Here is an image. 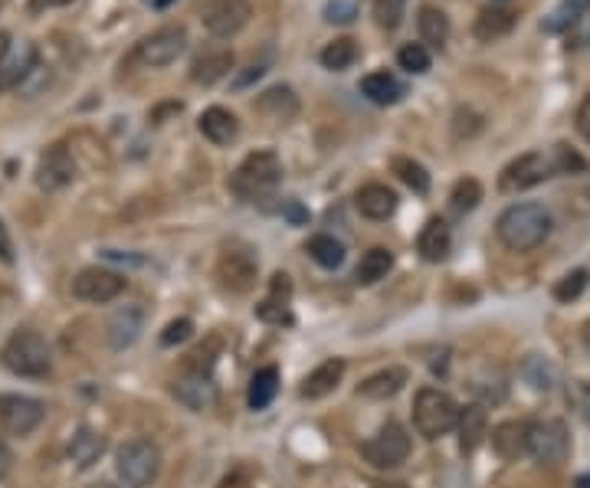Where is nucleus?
Instances as JSON below:
<instances>
[{"label": "nucleus", "mask_w": 590, "mask_h": 488, "mask_svg": "<svg viewBox=\"0 0 590 488\" xmlns=\"http://www.w3.org/2000/svg\"><path fill=\"white\" fill-rule=\"evenodd\" d=\"M528 426L525 420H505L492 430V449L495 456L512 462L518 456H528Z\"/></svg>", "instance_id": "obj_19"}, {"label": "nucleus", "mask_w": 590, "mask_h": 488, "mask_svg": "<svg viewBox=\"0 0 590 488\" xmlns=\"http://www.w3.org/2000/svg\"><path fill=\"white\" fill-rule=\"evenodd\" d=\"M420 256L427 259V263H443L446 256H450L453 249V233H450V223L433 217L427 220V226L420 230V240H417Z\"/></svg>", "instance_id": "obj_23"}, {"label": "nucleus", "mask_w": 590, "mask_h": 488, "mask_svg": "<svg viewBox=\"0 0 590 488\" xmlns=\"http://www.w3.org/2000/svg\"><path fill=\"white\" fill-rule=\"evenodd\" d=\"M407 0H374V20L381 30H397L404 23Z\"/></svg>", "instance_id": "obj_42"}, {"label": "nucleus", "mask_w": 590, "mask_h": 488, "mask_svg": "<svg viewBox=\"0 0 590 488\" xmlns=\"http://www.w3.org/2000/svg\"><path fill=\"white\" fill-rule=\"evenodd\" d=\"M571 452L568 426L561 420H538L528 426V456L541 466H561Z\"/></svg>", "instance_id": "obj_9"}, {"label": "nucleus", "mask_w": 590, "mask_h": 488, "mask_svg": "<svg viewBox=\"0 0 590 488\" xmlns=\"http://www.w3.org/2000/svg\"><path fill=\"white\" fill-rule=\"evenodd\" d=\"M354 204L368 220H387L397 210V194L387 184H364L354 197Z\"/></svg>", "instance_id": "obj_24"}, {"label": "nucleus", "mask_w": 590, "mask_h": 488, "mask_svg": "<svg viewBox=\"0 0 590 488\" xmlns=\"http://www.w3.org/2000/svg\"><path fill=\"white\" fill-rule=\"evenodd\" d=\"M253 17V4L250 0H204L200 4V23L210 37L230 40L236 37L246 23Z\"/></svg>", "instance_id": "obj_10"}, {"label": "nucleus", "mask_w": 590, "mask_h": 488, "mask_svg": "<svg viewBox=\"0 0 590 488\" xmlns=\"http://www.w3.org/2000/svg\"><path fill=\"white\" fill-rule=\"evenodd\" d=\"M102 452H105V439L92 430H79L73 439H69V459H73L79 469L96 466Z\"/></svg>", "instance_id": "obj_31"}, {"label": "nucleus", "mask_w": 590, "mask_h": 488, "mask_svg": "<svg viewBox=\"0 0 590 488\" xmlns=\"http://www.w3.org/2000/svg\"><path fill=\"white\" fill-rule=\"evenodd\" d=\"M174 4V0H151V7H155V10H164V7H171Z\"/></svg>", "instance_id": "obj_58"}, {"label": "nucleus", "mask_w": 590, "mask_h": 488, "mask_svg": "<svg viewBox=\"0 0 590 488\" xmlns=\"http://www.w3.org/2000/svg\"><path fill=\"white\" fill-rule=\"evenodd\" d=\"M263 73H266V69H263V66H250V73H243L240 79H236V82H233V86H236V89H246V86H250V82H253V79H259V76H263Z\"/></svg>", "instance_id": "obj_52"}, {"label": "nucleus", "mask_w": 590, "mask_h": 488, "mask_svg": "<svg viewBox=\"0 0 590 488\" xmlns=\"http://www.w3.org/2000/svg\"><path fill=\"white\" fill-rule=\"evenodd\" d=\"M0 364L17 377H46L53 367L50 344L30 328H17L0 348Z\"/></svg>", "instance_id": "obj_2"}, {"label": "nucleus", "mask_w": 590, "mask_h": 488, "mask_svg": "<svg viewBox=\"0 0 590 488\" xmlns=\"http://www.w3.org/2000/svg\"><path fill=\"white\" fill-rule=\"evenodd\" d=\"M171 394L184 403L187 410H194V413H204L210 410L217 403V384L210 380V374H194V371H187L181 374L171 384Z\"/></svg>", "instance_id": "obj_16"}, {"label": "nucleus", "mask_w": 590, "mask_h": 488, "mask_svg": "<svg viewBox=\"0 0 590 488\" xmlns=\"http://www.w3.org/2000/svg\"><path fill=\"white\" fill-rule=\"evenodd\" d=\"M194 335V321L191 318H174L168 328L161 331V344L164 348H174V344H184Z\"/></svg>", "instance_id": "obj_45"}, {"label": "nucleus", "mask_w": 590, "mask_h": 488, "mask_svg": "<svg viewBox=\"0 0 590 488\" xmlns=\"http://www.w3.org/2000/svg\"><path fill=\"white\" fill-rule=\"evenodd\" d=\"M554 174H558V168H554V154L528 151L522 158H515L512 164H505V171L499 174V190L502 194H522V190L545 184Z\"/></svg>", "instance_id": "obj_7"}, {"label": "nucleus", "mask_w": 590, "mask_h": 488, "mask_svg": "<svg viewBox=\"0 0 590 488\" xmlns=\"http://www.w3.org/2000/svg\"><path fill=\"white\" fill-rule=\"evenodd\" d=\"M407 384V371L404 367H387V371H377L368 380L358 384V397L364 400H391L397 397Z\"/></svg>", "instance_id": "obj_26"}, {"label": "nucleus", "mask_w": 590, "mask_h": 488, "mask_svg": "<svg viewBox=\"0 0 590 488\" xmlns=\"http://www.w3.org/2000/svg\"><path fill=\"white\" fill-rule=\"evenodd\" d=\"M217 354H220V338L214 335L207 344H200V348L191 357H187V371L210 374V371H214V364H217Z\"/></svg>", "instance_id": "obj_43"}, {"label": "nucleus", "mask_w": 590, "mask_h": 488, "mask_svg": "<svg viewBox=\"0 0 590 488\" xmlns=\"http://www.w3.org/2000/svg\"><path fill=\"white\" fill-rule=\"evenodd\" d=\"M584 289H587V269H574L564 279H558V285L551 289V295H554V302L571 305V302L581 299Z\"/></svg>", "instance_id": "obj_40"}, {"label": "nucleus", "mask_w": 590, "mask_h": 488, "mask_svg": "<svg viewBox=\"0 0 590 488\" xmlns=\"http://www.w3.org/2000/svg\"><path fill=\"white\" fill-rule=\"evenodd\" d=\"M574 488H590V472H587V475H577Z\"/></svg>", "instance_id": "obj_57"}, {"label": "nucleus", "mask_w": 590, "mask_h": 488, "mask_svg": "<svg viewBox=\"0 0 590 488\" xmlns=\"http://www.w3.org/2000/svg\"><path fill=\"white\" fill-rule=\"evenodd\" d=\"M233 66H236V59L230 50L200 53L191 63V82H197V86H214V82L227 79L233 73Z\"/></svg>", "instance_id": "obj_22"}, {"label": "nucleus", "mask_w": 590, "mask_h": 488, "mask_svg": "<svg viewBox=\"0 0 590 488\" xmlns=\"http://www.w3.org/2000/svg\"><path fill=\"white\" fill-rule=\"evenodd\" d=\"M122 292H125V276H118L112 269L89 266L73 279V295L79 302H89V305H109Z\"/></svg>", "instance_id": "obj_11"}, {"label": "nucleus", "mask_w": 590, "mask_h": 488, "mask_svg": "<svg viewBox=\"0 0 590 488\" xmlns=\"http://www.w3.org/2000/svg\"><path fill=\"white\" fill-rule=\"evenodd\" d=\"M43 413H46L43 403L33 397H20V394L0 397V426L10 436H30L43 423Z\"/></svg>", "instance_id": "obj_13"}, {"label": "nucleus", "mask_w": 590, "mask_h": 488, "mask_svg": "<svg viewBox=\"0 0 590 488\" xmlns=\"http://www.w3.org/2000/svg\"><path fill=\"white\" fill-rule=\"evenodd\" d=\"M318 59H322L325 69L341 73V69H348L354 59H358V46H354V40H348V37H338V40L328 43L322 53H318Z\"/></svg>", "instance_id": "obj_36"}, {"label": "nucleus", "mask_w": 590, "mask_h": 488, "mask_svg": "<svg viewBox=\"0 0 590 488\" xmlns=\"http://www.w3.org/2000/svg\"><path fill=\"white\" fill-rule=\"evenodd\" d=\"M197 128H200V135L217 148L233 145L236 135H240V122H236V115L230 109H220V105H210L207 112H200Z\"/></svg>", "instance_id": "obj_18"}, {"label": "nucleus", "mask_w": 590, "mask_h": 488, "mask_svg": "<svg viewBox=\"0 0 590 488\" xmlns=\"http://www.w3.org/2000/svg\"><path fill=\"white\" fill-rule=\"evenodd\" d=\"M522 380L531 390H551L554 384H558V371H554V364L548 361V357L528 354L522 361Z\"/></svg>", "instance_id": "obj_34"}, {"label": "nucleus", "mask_w": 590, "mask_h": 488, "mask_svg": "<svg viewBox=\"0 0 590 488\" xmlns=\"http://www.w3.org/2000/svg\"><path fill=\"white\" fill-rule=\"evenodd\" d=\"M7 50H10V37H7V33H4V30H0V59H4V56H7Z\"/></svg>", "instance_id": "obj_55"}, {"label": "nucleus", "mask_w": 590, "mask_h": 488, "mask_svg": "<svg viewBox=\"0 0 590 488\" xmlns=\"http://www.w3.org/2000/svg\"><path fill=\"white\" fill-rule=\"evenodd\" d=\"M279 181H282L279 154L276 151H253V154H246L240 168L233 171L230 187H233V194L253 200V197L269 194V190H273Z\"/></svg>", "instance_id": "obj_6"}, {"label": "nucleus", "mask_w": 590, "mask_h": 488, "mask_svg": "<svg viewBox=\"0 0 590 488\" xmlns=\"http://www.w3.org/2000/svg\"><path fill=\"white\" fill-rule=\"evenodd\" d=\"M76 181V158L66 145H50L37 161V187L53 194Z\"/></svg>", "instance_id": "obj_15"}, {"label": "nucleus", "mask_w": 590, "mask_h": 488, "mask_svg": "<svg viewBox=\"0 0 590 488\" xmlns=\"http://www.w3.org/2000/svg\"><path fill=\"white\" fill-rule=\"evenodd\" d=\"M581 341H584V348L590 351V321H587V325L581 328Z\"/></svg>", "instance_id": "obj_56"}, {"label": "nucleus", "mask_w": 590, "mask_h": 488, "mask_svg": "<svg viewBox=\"0 0 590 488\" xmlns=\"http://www.w3.org/2000/svg\"><path fill=\"white\" fill-rule=\"evenodd\" d=\"M69 4H76V0H27V10L30 14H46V10L69 7Z\"/></svg>", "instance_id": "obj_51"}, {"label": "nucleus", "mask_w": 590, "mask_h": 488, "mask_svg": "<svg viewBox=\"0 0 590 488\" xmlns=\"http://www.w3.org/2000/svg\"><path fill=\"white\" fill-rule=\"evenodd\" d=\"M279 390V371L276 367H263V371H256L250 380V390H246V403H250V410H266L269 403H273Z\"/></svg>", "instance_id": "obj_32"}, {"label": "nucleus", "mask_w": 590, "mask_h": 488, "mask_svg": "<svg viewBox=\"0 0 590 488\" xmlns=\"http://www.w3.org/2000/svg\"><path fill=\"white\" fill-rule=\"evenodd\" d=\"M354 17H358V4H354V0H328L325 20H332V23H351Z\"/></svg>", "instance_id": "obj_47"}, {"label": "nucleus", "mask_w": 590, "mask_h": 488, "mask_svg": "<svg viewBox=\"0 0 590 488\" xmlns=\"http://www.w3.org/2000/svg\"><path fill=\"white\" fill-rule=\"evenodd\" d=\"M551 213L541 204H512L495 220V236L512 253H531L551 236Z\"/></svg>", "instance_id": "obj_1"}, {"label": "nucleus", "mask_w": 590, "mask_h": 488, "mask_svg": "<svg viewBox=\"0 0 590 488\" xmlns=\"http://www.w3.org/2000/svg\"><path fill=\"white\" fill-rule=\"evenodd\" d=\"M286 217H289L292 223H305V220H309V213H305V210L292 200V204H286Z\"/></svg>", "instance_id": "obj_53"}, {"label": "nucleus", "mask_w": 590, "mask_h": 488, "mask_svg": "<svg viewBox=\"0 0 590 488\" xmlns=\"http://www.w3.org/2000/svg\"><path fill=\"white\" fill-rule=\"evenodd\" d=\"M259 276V263L250 249H227L217 259V279L227 292L233 295H246L256 285Z\"/></svg>", "instance_id": "obj_12"}, {"label": "nucleus", "mask_w": 590, "mask_h": 488, "mask_svg": "<svg viewBox=\"0 0 590 488\" xmlns=\"http://www.w3.org/2000/svg\"><path fill=\"white\" fill-rule=\"evenodd\" d=\"M459 423V403L440 387H423L413 400V426L423 439H440Z\"/></svg>", "instance_id": "obj_4"}, {"label": "nucleus", "mask_w": 590, "mask_h": 488, "mask_svg": "<svg viewBox=\"0 0 590 488\" xmlns=\"http://www.w3.org/2000/svg\"><path fill=\"white\" fill-rule=\"evenodd\" d=\"M584 7H590V0H561V4L545 17L541 30H545V33H564V30H571L574 23L581 20Z\"/></svg>", "instance_id": "obj_35"}, {"label": "nucleus", "mask_w": 590, "mask_h": 488, "mask_svg": "<svg viewBox=\"0 0 590 488\" xmlns=\"http://www.w3.org/2000/svg\"><path fill=\"white\" fill-rule=\"evenodd\" d=\"M581 413H584V420L590 423V384L581 387Z\"/></svg>", "instance_id": "obj_54"}, {"label": "nucleus", "mask_w": 590, "mask_h": 488, "mask_svg": "<svg viewBox=\"0 0 590 488\" xmlns=\"http://www.w3.org/2000/svg\"><path fill=\"white\" fill-rule=\"evenodd\" d=\"M187 50V30L181 23H171V27H161L155 33H148V37H141L132 53L125 56L128 69H164L181 59V53Z\"/></svg>", "instance_id": "obj_3"}, {"label": "nucleus", "mask_w": 590, "mask_h": 488, "mask_svg": "<svg viewBox=\"0 0 590 488\" xmlns=\"http://www.w3.org/2000/svg\"><path fill=\"white\" fill-rule=\"evenodd\" d=\"M489 430V420H486V407L482 403H469L466 410H459V423H456V433H459V452L463 456H472L482 439H486Z\"/></svg>", "instance_id": "obj_21"}, {"label": "nucleus", "mask_w": 590, "mask_h": 488, "mask_svg": "<svg viewBox=\"0 0 590 488\" xmlns=\"http://www.w3.org/2000/svg\"><path fill=\"white\" fill-rule=\"evenodd\" d=\"M391 269H394V253L387 246H374L361 256L358 269H354V279H358V285H374V282L387 279V272Z\"/></svg>", "instance_id": "obj_29"}, {"label": "nucleus", "mask_w": 590, "mask_h": 488, "mask_svg": "<svg viewBox=\"0 0 590 488\" xmlns=\"http://www.w3.org/2000/svg\"><path fill=\"white\" fill-rule=\"evenodd\" d=\"M115 472L125 488H148L161 472V452L151 439H128L115 452Z\"/></svg>", "instance_id": "obj_5"}, {"label": "nucleus", "mask_w": 590, "mask_h": 488, "mask_svg": "<svg viewBox=\"0 0 590 488\" xmlns=\"http://www.w3.org/2000/svg\"><path fill=\"white\" fill-rule=\"evenodd\" d=\"M482 128V115H476L472 109H459L453 118V132L456 138H472Z\"/></svg>", "instance_id": "obj_46"}, {"label": "nucleus", "mask_w": 590, "mask_h": 488, "mask_svg": "<svg viewBox=\"0 0 590 488\" xmlns=\"http://www.w3.org/2000/svg\"><path fill=\"white\" fill-rule=\"evenodd\" d=\"M256 112H263L273 122H292L299 115V95L292 86H273L256 99Z\"/></svg>", "instance_id": "obj_25"}, {"label": "nucleus", "mask_w": 590, "mask_h": 488, "mask_svg": "<svg viewBox=\"0 0 590 488\" xmlns=\"http://www.w3.org/2000/svg\"><path fill=\"white\" fill-rule=\"evenodd\" d=\"M141 328H145V312H141L138 305H125L118 308V312L109 318V325H105V338H109V348L112 351H125L132 348L138 341Z\"/></svg>", "instance_id": "obj_17"}, {"label": "nucleus", "mask_w": 590, "mask_h": 488, "mask_svg": "<svg viewBox=\"0 0 590 488\" xmlns=\"http://www.w3.org/2000/svg\"><path fill=\"white\" fill-rule=\"evenodd\" d=\"M574 125H577V132H581V138L590 145V92L584 95V102H581V109H577V118H574Z\"/></svg>", "instance_id": "obj_48"}, {"label": "nucleus", "mask_w": 590, "mask_h": 488, "mask_svg": "<svg viewBox=\"0 0 590 488\" xmlns=\"http://www.w3.org/2000/svg\"><path fill=\"white\" fill-rule=\"evenodd\" d=\"M391 168H394V174L404 181L413 194H430V174H427V168H423L420 161H413V158H394L391 161Z\"/></svg>", "instance_id": "obj_37"}, {"label": "nucleus", "mask_w": 590, "mask_h": 488, "mask_svg": "<svg viewBox=\"0 0 590 488\" xmlns=\"http://www.w3.org/2000/svg\"><path fill=\"white\" fill-rule=\"evenodd\" d=\"M515 20L518 17L512 14V10H505V7H486V10H479L472 33H476V40H482V43H495V40L509 37L512 27H515Z\"/></svg>", "instance_id": "obj_27"}, {"label": "nucleus", "mask_w": 590, "mask_h": 488, "mask_svg": "<svg viewBox=\"0 0 590 488\" xmlns=\"http://www.w3.org/2000/svg\"><path fill=\"white\" fill-rule=\"evenodd\" d=\"M361 456L371 462L374 469H397L404 466L410 456V436L397 420H387L377 436H371L368 443L361 446Z\"/></svg>", "instance_id": "obj_8"}, {"label": "nucleus", "mask_w": 590, "mask_h": 488, "mask_svg": "<svg viewBox=\"0 0 590 488\" xmlns=\"http://www.w3.org/2000/svg\"><path fill=\"white\" fill-rule=\"evenodd\" d=\"M14 240H10V233H7V226L4 220H0V263L4 266H14Z\"/></svg>", "instance_id": "obj_49"}, {"label": "nucleus", "mask_w": 590, "mask_h": 488, "mask_svg": "<svg viewBox=\"0 0 590 488\" xmlns=\"http://www.w3.org/2000/svg\"><path fill=\"white\" fill-rule=\"evenodd\" d=\"M361 92H364V99L374 102V105H397L407 95L404 82H400L397 76H391V73H371V76H364L361 79Z\"/></svg>", "instance_id": "obj_28"}, {"label": "nucleus", "mask_w": 590, "mask_h": 488, "mask_svg": "<svg viewBox=\"0 0 590 488\" xmlns=\"http://www.w3.org/2000/svg\"><path fill=\"white\" fill-rule=\"evenodd\" d=\"M341 377H345V361H341V357H328L325 364H318L315 371L302 380L299 397L302 400H322L341 384Z\"/></svg>", "instance_id": "obj_20"}, {"label": "nucleus", "mask_w": 590, "mask_h": 488, "mask_svg": "<svg viewBox=\"0 0 590 488\" xmlns=\"http://www.w3.org/2000/svg\"><path fill=\"white\" fill-rule=\"evenodd\" d=\"M482 200V184L476 181V177H463V181H456L453 194H450V207L456 213H469L476 210Z\"/></svg>", "instance_id": "obj_39"}, {"label": "nucleus", "mask_w": 590, "mask_h": 488, "mask_svg": "<svg viewBox=\"0 0 590 488\" xmlns=\"http://www.w3.org/2000/svg\"><path fill=\"white\" fill-rule=\"evenodd\" d=\"M397 66L404 69V73H410V76L430 73V50H427L423 43H407V46H400Z\"/></svg>", "instance_id": "obj_38"}, {"label": "nucleus", "mask_w": 590, "mask_h": 488, "mask_svg": "<svg viewBox=\"0 0 590 488\" xmlns=\"http://www.w3.org/2000/svg\"><path fill=\"white\" fill-rule=\"evenodd\" d=\"M89 488H118V485H112V482H96V485H89Z\"/></svg>", "instance_id": "obj_59"}, {"label": "nucleus", "mask_w": 590, "mask_h": 488, "mask_svg": "<svg viewBox=\"0 0 590 488\" xmlns=\"http://www.w3.org/2000/svg\"><path fill=\"white\" fill-rule=\"evenodd\" d=\"M551 154H554V168H558V174H584L587 171V161L568 145H554Z\"/></svg>", "instance_id": "obj_44"}, {"label": "nucleus", "mask_w": 590, "mask_h": 488, "mask_svg": "<svg viewBox=\"0 0 590 488\" xmlns=\"http://www.w3.org/2000/svg\"><path fill=\"white\" fill-rule=\"evenodd\" d=\"M305 253H309L322 269H338L341 263H345V246H341V240H335V236H328V233L312 236V240L305 243Z\"/></svg>", "instance_id": "obj_33"}, {"label": "nucleus", "mask_w": 590, "mask_h": 488, "mask_svg": "<svg viewBox=\"0 0 590 488\" xmlns=\"http://www.w3.org/2000/svg\"><path fill=\"white\" fill-rule=\"evenodd\" d=\"M417 27H420V40L433 46V50H443V43L450 40V17L440 7H420Z\"/></svg>", "instance_id": "obj_30"}, {"label": "nucleus", "mask_w": 590, "mask_h": 488, "mask_svg": "<svg viewBox=\"0 0 590 488\" xmlns=\"http://www.w3.org/2000/svg\"><path fill=\"white\" fill-rule=\"evenodd\" d=\"M37 69H40V50H37V43H30V40L10 43L7 56L0 59V92L20 89L23 82H27L33 73H37Z\"/></svg>", "instance_id": "obj_14"}, {"label": "nucleus", "mask_w": 590, "mask_h": 488, "mask_svg": "<svg viewBox=\"0 0 590 488\" xmlns=\"http://www.w3.org/2000/svg\"><path fill=\"white\" fill-rule=\"evenodd\" d=\"M256 318L259 321H266V325H292L295 315H292V308H289V299H276V295H269L266 302H259L256 305Z\"/></svg>", "instance_id": "obj_41"}, {"label": "nucleus", "mask_w": 590, "mask_h": 488, "mask_svg": "<svg viewBox=\"0 0 590 488\" xmlns=\"http://www.w3.org/2000/svg\"><path fill=\"white\" fill-rule=\"evenodd\" d=\"M269 295H276V299H289L292 295V282L286 272H276L273 282H269Z\"/></svg>", "instance_id": "obj_50"}]
</instances>
